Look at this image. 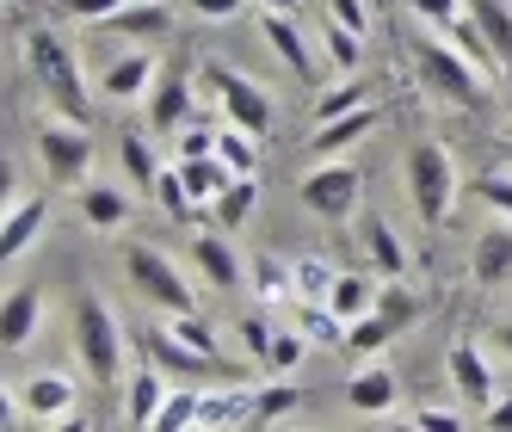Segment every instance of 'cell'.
Returning a JSON list of instances; mask_svg holds the SVG:
<instances>
[{"label":"cell","mask_w":512,"mask_h":432,"mask_svg":"<svg viewBox=\"0 0 512 432\" xmlns=\"http://www.w3.org/2000/svg\"><path fill=\"white\" fill-rule=\"evenodd\" d=\"M25 68L31 81L44 87L50 112L56 118H75V124H93V93H87V75H81V56L68 50L56 31H25Z\"/></svg>","instance_id":"cell-1"},{"label":"cell","mask_w":512,"mask_h":432,"mask_svg":"<svg viewBox=\"0 0 512 432\" xmlns=\"http://www.w3.org/2000/svg\"><path fill=\"white\" fill-rule=\"evenodd\" d=\"M408 198H414L426 229H445L451 223V210H457V161H451V149L420 142V149L408 155Z\"/></svg>","instance_id":"cell-2"},{"label":"cell","mask_w":512,"mask_h":432,"mask_svg":"<svg viewBox=\"0 0 512 432\" xmlns=\"http://www.w3.org/2000/svg\"><path fill=\"white\" fill-rule=\"evenodd\" d=\"M414 68H420V81L438 93V99H451V105H482L488 99V87H482V68H475L457 44H438V38H414Z\"/></svg>","instance_id":"cell-3"},{"label":"cell","mask_w":512,"mask_h":432,"mask_svg":"<svg viewBox=\"0 0 512 432\" xmlns=\"http://www.w3.org/2000/svg\"><path fill=\"white\" fill-rule=\"evenodd\" d=\"M75 346H81V365L93 383H118L124 371V334H118V315L105 309L99 297L75 303Z\"/></svg>","instance_id":"cell-4"},{"label":"cell","mask_w":512,"mask_h":432,"mask_svg":"<svg viewBox=\"0 0 512 432\" xmlns=\"http://www.w3.org/2000/svg\"><path fill=\"white\" fill-rule=\"evenodd\" d=\"M124 272H130V284H136V291L149 297L161 315H186V309H198V291L179 278V266H173L167 254H155V247H130V254H124Z\"/></svg>","instance_id":"cell-5"},{"label":"cell","mask_w":512,"mask_h":432,"mask_svg":"<svg viewBox=\"0 0 512 432\" xmlns=\"http://www.w3.org/2000/svg\"><path fill=\"white\" fill-rule=\"evenodd\" d=\"M31 142H38V161L50 173V186H81V179H87V167H93V136H87V124L50 118Z\"/></svg>","instance_id":"cell-6"},{"label":"cell","mask_w":512,"mask_h":432,"mask_svg":"<svg viewBox=\"0 0 512 432\" xmlns=\"http://www.w3.org/2000/svg\"><path fill=\"white\" fill-rule=\"evenodd\" d=\"M204 87H216V99H223V118L253 130V136H266L272 130V99L260 81H247L241 68H204Z\"/></svg>","instance_id":"cell-7"},{"label":"cell","mask_w":512,"mask_h":432,"mask_svg":"<svg viewBox=\"0 0 512 432\" xmlns=\"http://www.w3.org/2000/svg\"><path fill=\"white\" fill-rule=\"evenodd\" d=\"M358 167L352 161H321L309 179H303V204L315 210V216H327V223H346V216L358 210Z\"/></svg>","instance_id":"cell-8"},{"label":"cell","mask_w":512,"mask_h":432,"mask_svg":"<svg viewBox=\"0 0 512 432\" xmlns=\"http://www.w3.org/2000/svg\"><path fill=\"white\" fill-rule=\"evenodd\" d=\"M13 408L25 420H38V426H62L68 414H75V383H68L62 371H38V377L19 383V402Z\"/></svg>","instance_id":"cell-9"},{"label":"cell","mask_w":512,"mask_h":432,"mask_svg":"<svg viewBox=\"0 0 512 432\" xmlns=\"http://www.w3.org/2000/svg\"><path fill=\"white\" fill-rule=\"evenodd\" d=\"M260 38L278 50V62L290 68V75H315V50H309V38H303V25H297V13H278V7H266L260 13Z\"/></svg>","instance_id":"cell-10"},{"label":"cell","mask_w":512,"mask_h":432,"mask_svg":"<svg viewBox=\"0 0 512 432\" xmlns=\"http://www.w3.org/2000/svg\"><path fill=\"white\" fill-rule=\"evenodd\" d=\"M253 395L247 383H216L210 395H198V426L216 432V426H253Z\"/></svg>","instance_id":"cell-11"},{"label":"cell","mask_w":512,"mask_h":432,"mask_svg":"<svg viewBox=\"0 0 512 432\" xmlns=\"http://www.w3.org/2000/svg\"><path fill=\"white\" fill-rule=\"evenodd\" d=\"M451 383H457V395L469 408H488L494 402V371H488V358H482V346L475 340H457L451 346Z\"/></svg>","instance_id":"cell-12"},{"label":"cell","mask_w":512,"mask_h":432,"mask_svg":"<svg viewBox=\"0 0 512 432\" xmlns=\"http://www.w3.org/2000/svg\"><path fill=\"white\" fill-rule=\"evenodd\" d=\"M186 112H192V81H186V68H161L155 75V93H149V124L155 130H179L186 124Z\"/></svg>","instance_id":"cell-13"},{"label":"cell","mask_w":512,"mask_h":432,"mask_svg":"<svg viewBox=\"0 0 512 432\" xmlns=\"http://www.w3.org/2000/svg\"><path fill=\"white\" fill-rule=\"evenodd\" d=\"M99 31H112V38H173V7H161V0H124Z\"/></svg>","instance_id":"cell-14"},{"label":"cell","mask_w":512,"mask_h":432,"mask_svg":"<svg viewBox=\"0 0 512 432\" xmlns=\"http://www.w3.org/2000/svg\"><path fill=\"white\" fill-rule=\"evenodd\" d=\"M167 395H173V377L149 358V365L130 377V389H124V420H130V426H155V414H161Z\"/></svg>","instance_id":"cell-15"},{"label":"cell","mask_w":512,"mask_h":432,"mask_svg":"<svg viewBox=\"0 0 512 432\" xmlns=\"http://www.w3.org/2000/svg\"><path fill=\"white\" fill-rule=\"evenodd\" d=\"M475 25H482V38L494 50V68H500V87L512 93V7L506 0H469Z\"/></svg>","instance_id":"cell-16"},{"label":"cell","mask_w":512,"mask_h":432,"mask_svg":"<svg viewBox=\"0 0 512 432\" xmlns=\"http://www.w3.org/2000/svg\"><path fill=\"white\" fill-rule=\"evenodd\" d=\"M371 130H377V105H358V112H346V118H327L309 136V149H315V161H334V155L352 149V142H364Z\"/></svg>","instance_id":"cell-17"},{"label":"cell","mask_w":512,"mask_h":432,"mask_svg":"<svg viewBox=\"0 0 512 432\" xmlns=\"http://www.w3.org/2000/svg\"><path fill=\"white\" fill-rule=\"evenodd\" d=\"M192 266L204 272L210 291H241V260L223 235H192Z\"/></svg>","instance_id":"cell-18"},{"label":"cell","mask_w":512,"mask_h":432,"mask_svg":"<svg viewBox=\"0 0 512 432\" xmlns=\"http://www.w3.org/2000/svg\"><path fill=\"white\" fill-rule=\"evenodd\" d=\"M44 216H50V204H44V198H13V204H7V216H0V254L19 260L25 247L38 241Z\"/></svg>","instance_id":"cell-19"},{"label":"cell","mask_w":512,"mask_h":432,"mask_svg":"<svg viewBox=\"0 0 512 432\" xmlns=\"http://www.w3.org/2000/svg\"><path fill=\"white\" fill-rule=\"evenodd\" d=\"M99 87H105V99H112V105H130V99H142V93L155 87V62L142 56V50H130V56H118L112 68H105Z\"/></svg>","instance_id":"cell-20"},{"label":"cell","mask_w":512,"mask_h":432,"mask_svg":"<svg viewBox=\"0 0 512 432\" xmlns=\"http://www.w3.org/2000/svg\"><path fill=\"white\" fill-rule=\"evenodd\" d=\"M395 395H401V383H395V371H383V365H364V371L346 383L352 414H389V408H395Z\"/></svg>","instance_id":"cell-21"},{"label":"cell","mask_w":512,"mask_h":432,"mask_svg":"<svg viewBox=\"0 0 512 432\" xmlns=\"http://www.w3.org/2000/svg\"><path fill=\"white\" fill-rule=\"evenodd\" d=\"M38 315H44V297L31 291V284H19V291L7 297V309H0V346L19 352L31 334H38Z\"/></svg>","instance_id":"cell-22"},{"label":"cell","mask_w":512,"mask_h":432,"mask_svg":"<svg viewBox=\"0 0 512 432\" xmlns=\"http://www.w3.org/2000/svg\"><path fill=\"white\" fill-rule=\"evenodd\" d=\"M321 303H327V309H334L346 328H352V321H364V315L377 309V278H364V272H340V278H334V291H327Z\"/></svg>","instance_id":"cell-23"},{"label":"cell","mask_w":512,"mask_h":432,"mask_svg":"<svg viewBox=\"0 0 512 432\" xmlns=\"http://www.w3.org/2000/svg\"><path fill=\"white\" fill-rule=\"evenodd\" d=\"M179 173H186V192L198 198V210H210L216 198L229 192V179H235V167H229L223 155H198V161H179Z\"/></svg>","instance_id":"cell-24"},{"label":"cell","mask_w":512,"mask_h":432,"mask_svg":"<svg viewBox=\"0 0 512 432\" xmlns=\"http://www.w3.org/2000/svg\"><path fill=\"white\" fill-rule=\"evenodd\" d=\"M395 334H401V321H395L389 309H371L364 321H352V334H346V346H340V352H346L352 365H358V358H377V352H383Z\"/></svg>","instance_id":"cell-25"},{"label":"cell","mask_w":512,"mask_h":432,"mask_svg":"<svg viewBox=\"0 0 512 432\" xmlns=\"http://www.w3.org/2000/svg\"><path fill=\"white\" fill-rule=\"evenodd\" d=\"M469 272H475V284H500L512 272V229H488L482 241H475Z\"/></svg>","instance_id":"cell-26"},{"label":"cell","mask_w":512,"mask_h":432,"mask_svg":"<svg viewBox=\"0 0 512 432\" xmlns=\"http://www.w3.org/2000/svg\"><path fill=\"white\" fill-rule=\"evenodd\" d=\"M253 204H260V173H235L229 192L216 198L210 210H216V223H223V229H241L247 216H253Z\"/></svg>","instance_id":"cell-27"},{"label":"cell","mask_w":512,"mask_h":432,"mask_svg":"<svg viewBox=\"0 0 512 432\" xmlns=\"http://www.w3.org/2000/svg\"><path fill=\"white\" fill-rule=\"evenodd\" d=\"M364 247H371V260H377L383 278H401V272H408V247L395 241V229L383 223V216H364Z\"/></svg>","instance_id":"cell-28"},{"label":"cell","mask_w":512,"mask_h":432,"mask_svg":"<svg viewBox=\"0 0 512 432\" xmlns=\"http://www.w3.org/2000/svg\"><path fill=\"white\" fill-rule=\"evenodd\" d=\"M81 216L93 229H124L130 223V198L112 186H81Z\"/></svg>","instance_id":"cell-29"},{"label":"cell","mask_w":512,"mask_h":432,"mask_svg":"<svg viewBox=\"0 0 512 432\" xmlns=\"http://www.w3.org/2000/svg\"><path fill=\"white\" fill-rule=\"evenodd\" d=\"M297 408H303V383H266L260 395H253V426H278Z\"/></svg>","instance_id":"cell-30"},{"label":"cell","mask_w":512,"mask_h":432,"mask_svg":"<svg viewBox=\"0 0 512 432\" xmlns=\"http://www.w3.org/2000/svg\"><path fill=\"white\" fill-rule=\"evenodd\" d=\"M321 50L334 56V68H346V75H358V62H364V38H358L352 25L327 19V25H321Z\"/></svg>","instance_id":"cell-31"},{"label":"cell","mask_w":512,"mask_h":432,"mask_svg":"<svg viewBox=\"0 0 512 432\" xmlns=\"http://www.w3.org/2000/svg\"><path fill=\"white\" fill-rule=\"evenodd\" d=\"M358 105H371V87H364V81L352 75V81L327 87V93L315 99V124H327V118H346V112H358Z\"/></svg>","instance_id":"cell-32"},{"label":"cell","mask_w":512,"mask_h":432,"mask_svg":"<svg viewBox=\"0 0 512 432\" xmlns=\"http://www.w3.org/2000/svg\"><path fill=\"white\" fill-rule=\"evenodd\" d=\"M216 155H223L235 173H260V136L241 130V124H229V130H223V142H216Z\"/></svg>","instance_id":"cell-33"},{"label":"cell","mask_w":512,"mask_h":432,"mask_svg":"<svg viewBox=\"0 0 512 432\" xmlns=\"http://www.w3.org/2000/svg\"><path fill=\"white\" fill-rule=\"evenodd\" d=\"M290 278H297V303H321L327 291H334V278H340V272L327 266V260H315V254H309V260L290 266Z\"/></svg>","instance_id":"cell-34"},{"label":"cell","mask_w":512,"mask_h":432,"mask_svg":"<svg viewBox=\"0 0 512 432\" xmlns=\"http://www.w3.org/2000/svg\"><path fill=\"white\" fill-rule=\"evenodd\" d=\"M303 334L315 346H346V321L327 309V303H303Z\"/></svg>","instance_id":"cell-35"},{"label":"cell","mask_w":512,"mask_h":432,"mask_svg":"<svg viewBox=\"0 0 512 432\" xmlns=\"http://www.w3.org/2000/svg\"><path fill=\"white\" fill-rule=\"evenodd\" d=\"M155 198H161V210H167V216H179V223H186V216L198 210V198L186 192V173H179V167H167V173L155 179Z\"/></svg>","instance_id":"cell-36"},{"label":"cell","mask_w":512,"mask_h":432,"mask_svg":"<svg viewBox=\"0 0 512 432\" xmlns=\"http://www.w3.org/2000/svg\"><path fill=\"white\" fill-rule=\"evenodd\" d=\"M179 426H198V389H173L161 414H155V432H179Z\"/></svg>","instance_id":"cell-37"},{"label":"cell","mask_w":512,"mask_h":432,"mask_svg":"<svg viewBox=\"0 0 512 432\" xmlns=\"http://www.w3.org/2000/svg\"><path fill=\"white\" fill-rule=\"evenodd\" d=\"M124 173H130V186H149L155 192V179H161V167H155V155H149V142L142 136H124Z\"/></svg>","instance_id":"cell-38"},{"label":"cell","mask_w":512,"mask_h":432,"mask_svg":"<svg viewBox=\"0 0 512 432\" xmlns=\"http://www.w3.org/2000/svg\"><path fill=\"white\" fill-rule=\"evenodd\" d=\"M309 346H315L309 334H272V352H266V371H272V377H284V371H297Z\"/></svg>","instance_id":"cell-39"},{"label":"cell","mask_w":512,"mask_h":432,"mask_svg":"<svg viewBox=\"0 0 512 432\" xmlns=\"http://www.w3.org/2000/svg\"><path fill=\"white\" fill-rule=\"evenodd\" d=\"M408 7H414V19L432 25V31H451L457 19H469V0H408Z\"/></svg>","instance_id":"cell-40"},{"label":"cell","mask_w":512,"mask_h":432,"mask_svg":"<svg viewBox=\"0 0 512 432\" xmlns=\"http://www.w3.org/2000/svg\"><path fill=\"white\" fill-rule=\"evenodd\" d=\"M253 278H260V297H272V303H278V297H297V278H290V266H278V260H266V254L253 260Z\"/></svg>","instance_id":"cell-41"},{"label":"cell","mask_w":512,"mask_h":432,"mask_svg":"<svg viewBox=\"0 0 512 432\" xmlns=\"http://www.w3.org/2000/svg\"><path fill=\"white\" fill-rule=\"evenodd\" d=\"M235 334H241V346H247V358H253V365H266L272 334H278L272 321H266V315H241V328H235Z\"/></svg>","instance_id":"cell-42"},{"label":"cell","mask_w":512,"mask_h":432,"mask_svg":"<svg viewBox=\"0 0 512 432\" xmlns=\"http://www.w3.org/2000/svg\"><path fill=\"white\" fill-rule=\"evenodd\" d=\"M475 192H482V204H488L494 216H506V223H512V173H488Z\"/></svg>","instance_id":"cell-43"},{"label":"cell","mask_w":512,"mask_h":432,"mask_svg":"<svg viewBox=\"0 0 512 432\" xmlns=\"http://www.w3.org/2000/svg\"><path fill=\"white\" fill-rule=\"evenodd\" d=\"M327 19H340L358 38H371V0H327Z\"/></svg>","instance_id":"cell-44"},{"label":"cell","mask_w":512,"mask_h":432,"mask_svg":"<svg viewBox=\"0 0 512 432\" xmlns=\"http://www.w3.org/2000/svg\"><path fill=\"white\" fill-rule=\"evenodd\" d=\"M118 7H124V0H62V13H68V19H81V25H105Z\"/></svg>","instance_id":"cell-45"},{"label":"cell","mask_w":512,"mask_h":432,"mask_svg":"<svg viewBox=\"0 0 512 432\" xmlns=\"http://www.w3.org/2000/svg\"><path fill=\"white\" fill-rule=\"evenodd\" d=\"M216 142H223V130H210V124L186 130V136H179V161H198V155H216Z\"/></svg>","instance_id":"cell-46"},{"label":"cell","mask_w":512,"mask_h":432,"mask_svg":"<svg viewBox=\"0 0 512 432\" xmlns=\"http://www.w3.org/2000/svg\"><path fill=\"white\" fill-rule=\"evenodd\" d=\"M186 7H192L198 19H241L247 0H186Z\"/></svg>","instance_id":"cell-47"},{"label":"cell","mask_w":512,"mask_h":432,"mask_svg":"<svg viewBox=\"0 0 512 432\" xmlns=\"http://www.w3.org/2000/svg\"><path fill=\"white\" fill-rule=\"evenodd\" d=\"M414 426H426V432H457V426H463V414H457V408H420V414H414Z\"/></svg>","instance_id":"cell-48"},{"label":"cell","mask_w":512,"mask_h":432,"mask_svg":"<svg viewBox=\"0 0 512 432\" xmlns=\"http://www.w3.org/2000/svg\"><path fill=\"white\" fill-rule=\"evenodd\" d=\"M482 414H488V426H512V402H506V395H494Z\"/></svg>","instance_id":"cell-49"},{"label":"cell","mask_w":512,"mask_h":432,"mask_svg":"<svg viewBox=\"0 0 512 432\" xmlns=\"http://www.w3.org/2000/svg\"><path fill=\"white\" fill-rule=\"evenodd\" d=\"M260 7H278V13H297V0H260Z\"/></svg>","instance_id":"cell-50"},{"label":"cell","mask_w":512,"mask_h":432,"mask_svg":"<svg viewBox=\"0 0 512 432\" xmlns=\"http://www.w3.org/2000/svg\"><path fill=\"white\" fill-rule=\"evenodd\" d=\"M500 346H506V352H512V321H500Z\"/></svg>","instance_id":"cell-51"}]
</instances>
